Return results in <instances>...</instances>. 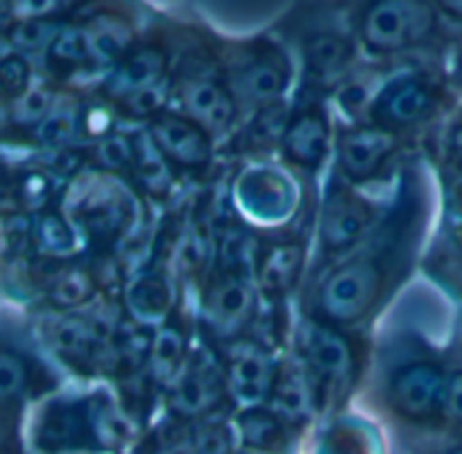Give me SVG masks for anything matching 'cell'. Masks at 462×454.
I'll list each match as a JSON object with an SVG mask.
<instances>
[{"label": "cell", "mask_w": 462, "mask_h": 454, "mask_svg": "<svg viewBox=\"0 0 462 454\" xmlns=\"http://www.w3.org/2000/svg\"><path fill=\"white\" fill-rule=\"evenodd\" d=\"M302 69V93L332 96L359 69V42L337 0H302L278 25Z\"/></svg>", "instance_id": "cell-1"}, {"label": "cell", "mask_w": 462, "mask_h": 454, "mask_svg": "<svg viewBox=\"0 0 462 454\" xmlns=\"http://www.w3.org/2000/svg\"><path fill=\"white\" fill-rule=\"evenodd\" d=\"M362 55L375 63H405L446 42V20L432 0H337Z\"/></svg>", "instance_id": "cell-2"}, {"label": "cell", "mask_w": 462, "mask_h": 454, "mask_svg": "<svg viewBox=\"0 0 462 454\" xmlns=\"http://www.w3.org/2000/svg\"><path fill=\"white\" fill-rule=\"evenodd\" d=\"M215 50L243 115L286 104L297 79V58L281 36L256 33L245 39L215 36Z\"/></svg>", "instance_id": "cell-3"}, {"label": "cell", "mask_w": 462, "mask_h": 454, "mask_svg": "<svg viewBox=\"0 0 462 454\" xmlns=\"http://www.w3.org/2000/svg\"><path fill=\"white\" fill-rule=\"evenodd\" d=\"M171 109L199 123L212 139L235 136L243 123V109L231 93L212 33L207 39H190L177 55L171 77Z\"/></svg>", "instance_id": "cell-4"}, {"label": "cell", "mask_w": 462, "mask_h": 454, "mask_svg": "<svg viewBox=\"0 0 462 454\" xmlns=\"http://www.w3.org/2000/svg\"><path fill=\"white\" fill-rule=\"evenodd\" d=\"M448 79L427 60H405L389 74L381 71L362 123L402 134L440 115L446 107Z\"/></svg>", "instance_id": "cell-5"}, {"label": "cell", "mask_w": 462, "mask_h": 454, "mask_svg": "<svg viewBox=\"0 0 462 454\" xmlns=\"http://www.w3.org/2000/svg\"><path fill=\"white\" fill-rule=\"evenodd\" d=\"M335 136L324 96L302 93V101L289 112L278 147L289 166L300 171H319L335 153Z\"/></svg>", "instance_id": "cell-6"}, {"label": "cell", "mask_w": 462, "mask_h": 454, "mask_svg": "<svg viewBox=\"0 0 462 454\" xmlns=\"http://www.w3.org/2000/svg\"><path fill=\"white\" fill-rule=\"evenodd\" d=\"M147 139L161 158L180 171H204L212 163V136L177 109H163L147 120Z\"/></svg>", "instance_id": "cell-7"}, {"label": "cell", "mask_w": 462, "mask_h": 454, "mask_svg": "<svg viewBox=\"0 0 462 454\" xmlns=\"http://www.w3.org/2000/svg\"><path fill=\"white\" fill-rule=\"evenodd\" d=\"M400 134L373 123H351L335 136V166L346 182H365L375 177L397 153Z\"/></svg>", "instance_id": "cell-8"}, {"label": "cell", "mask_w": 462, "mask_h": 454, "mask_svg": "<svg viewBox=\"0 0 462 454\" xmlns=\"http://www.w3.org/2000/svg\"><path fill=\"white\" fill-rule=\"evenodd\" d=\"M375 220V204L348 185H332L321 212V246L329 254H343L362 243Z\"/></svg>", "instance_id": "cell-9"}, {"label": "cell", "mask_w": 462, "mask_h": 454, "mask_svg": "<svg viewBox=\"0 0 462 454\" xmlns=\"http://www.w3.org/2000/svg\"><path fill=\"white\" fill-rule=\"evenodd\" d=\"M209 327L220 335H237L254 313V289L240 267H228L212 278L204 294Z\"/></svg>", "instance_id": "cell-10"}, {"label": "cell", "mask_w": 462, "mask_h": 454, "mask_svg": "<svg viewBox=\"0 0 462 454\" xmlns=\"http://www.w3.org/2000/svg\"><path fill=\"white\" fill-rule=\"evenodd\" d=\"M88 47H90V60L93 69H115L117 60L134 47L139 39L136 23L120 12V9H96L85 20H79Z\"/></svg>", "instance_id": "cell-11"}, {"label": "cell", "mask_w": 462, "mask_h": 454, "mask_svg": "<svg viewBox=\"0 0 462 454\" xmlns=\"http://www.w3.org/2000/svg\"><path fill=\"white\" fill-rule=\"evenodd\" d=\"M446 384L435 365H405L392 375V403L400 413L424 419L443 405Z\"/></svg>", "instance_id": "cell-12"}, {"label": "cell", "mask_w": 462, "mask_h": 454, "mask_svg": "<svg viewBox=\"0 0 462 454\" xmlns=\"http://www.w3.org/2000/svg\"><path fill=\"white\" fill-rule=\"evenodd\" d=\"M237 199L240 207H245L259 220H278L283 218V209L291 207V185L289 177L281 174V169L259 166L251 169L237 182Z\"/></svg>", "instance_id": "cell-13"}, {"label": "cell", "mask_w": 462, "mask_h": 454, "mask_svg": "<svg viewBox=\"0 0 462 454\" xmlns=\"http://www.w3.org/2000/svg\"><path fill=\"white\" fill-rule=\"evenodd\" d=\"M305 354L308 365L327 381H340L351 370V343L329 321H310L305 327Z\"/></svg>", "instance_id": "cell-14"}, {"label": "cell", "mask_w": 462, "mask_h": 454, "mask_svg": "<svg viewBox=\"0 0 462 454\" xmlns=\"http://www.w3.org/2000/svg\"><path fill=\"white\" fill-rule=\"evenodd\" d=\"M305 267V246L300 240H278L262 248L256 262V278L264 294L283 297L297 286Z\"/></svg>", "instance_id": "cell-15"}, {"label": "cell", "mask_w": 462, "mask_h": 454, "mask_svg": "<svg viewBox=\"0 0 462 454\" xmlns=\"http://www.w3.org/2000/svg\"><path fill=\"white\" fill-rule=\"evenodd\" d=\"M226 381L237 397L245 403L262 400L273 389L267 354L256 343H235V351L226 365Z\"/></svg>", "instance_id": "cell-16"}, {"label": "cell", "mask_w": 462, "mask_h": 454, "mask_svg": "<svg viewBox=\"0 0 462 454\" xmlns=\"http://www.w3.org/2000/svg\"><path fill=\"white\" fill-rule=\"evenodd\" d=\"M44 60L55 74H74L79 69H93L90 47H88V39H85L79 20H63L60 23L50 50L44 52Z\"/></svg>", "instance_id": "cell-17"}, {"label": "cell", "mask_w": 462, "mask_h": 454, "mask_svg": "<svg viewBox=\"0 0 462 454\" xmlns=\"http://www.w3.org/2000/svg\"><path fill=\"white\" fill-rule=\"evenodd\" d=\"M82 117H85V107L77 98L58 96L52 109H50V115L33 128V136L39 139L42 147L63 150L82 131Z\"/></svg>", "instance_id": "cell-18"}, {"label": "cell", "mask_w": 462, "mask_h": 454, "mask_svg": "<svg viewBox=\"0 0 462 454\" xmlns=\"http://www.w3.org/2000/svg\"><path fill=\"white\" fill-rule=\"evenodd\" d=\"M220 386H223L220 373H215L212 367H207V365L190 367L177 381L174 405L185 413H201L215 403V397L220 394Z\"/></svg>", "instance_id": "cell-19"}, {"label": "cell", "mask_w": 462, "mask_h": 454, "mask_svg": "<svg viewBox=\"0 0 462 454\" xmlns=\"http://www.w3.org/2000/svg\"><path fill=\"white\" fill-rule=\"evenodd\" d=\"M273 413L283 422H302L310 413V386L302 373L286 367L273 378Z\"/></svg>", "instance_id": "cell-20"}, {"label": "cell", "mask_w": 462, "mask_h": 454, "mask_svg": "<svg viewBox=\"0 0 462 454\" xmlns=\"http://www.w3.org/2000/svg\"><path fill=\"white\" fill-rule=\"evenodd\" d=\"M60 23L58 20H14L9 28V44L12 50L23 55H42L50 50Z\"/></svg>", "instance_id": "cell-21"}, {"label": "cell", "mask_w": 462, "mask_h": 454, "mask_svg": "<svg viewBox=\"0 0 462 454\" xmlns=\"http://www.w3.org/2000/svg\"><path fill=\"white\" fill-rule=\"evenodd\" d=\"M185 354V338L174 327H161L150 346V365L158 378H174Z\"/></svg>", "instance_id": "cell-22"}, {"label": "cell", "mask_w": 462, "mask_h": 454, "mask_svg": "<svg viewBox=\"0 0 462 454\" xmlns=\"http://www.w3.org/2000/svg\"><path fill=\"white\" fill-rule=\"evenodd\" d=\"M33 235H36L42 254H50V256H69L77 248L74 232L69 229V223L58 212H42Z\"/></svg>", "instance_id": "cell-23"}, {"label": "cell", "mask_w": 462, "mask_h": 454, "mask_svg": "<svg viewBox=\"0 0 462 454\" xmlns=\"http://www.w3.org/2000/svg\"><path fill=\"white\" fill-rule=\"evenodd\" d=\"M243 435L251 446L256 449H264V451H273L275 446L283 443V419L273 411H248L243 419Z\"/></svg>", "instance_id": "cell-24"}, {"label": "cell", "mask_w": 462, "mask_h": 454, "mask_svg": "<svg viewBox=\"0 0 462 454\" xmlns=\"http://www.w3.org/2000/svg\"><path fill=\"white\" fill-rule=\"evenodd\" d=\"M93 297H96V283L79 267L63 270L52 283V302L60 308H79V305L90 302Z\"/></svg>", "instance_id": "cell-25"}, {"label": "cell", "mask_w": 462, "mask_h": 454, "mask_svg": "<svg viewBox=\"0 0 462 454\" xmlns=\"http://www.w3.org/2000/svg\"><path fill=\"white\" fill-rule=\"evenodd\" d=\"M31 88H33V66L28 55L17 50L0 55V93L9 101H17Z\"/></svg>", "instance_id": "cell-26"}, {"label": "cell", "mask_w": 462, "mask_h": 454, "mask_svg": "<svg viewBox=\"0 0 462 454\" xmlns=\"http://www.w3.org/2000/svg\"><path fill=\"white\" fill-rule=\"evenodd\" d=\"M55 98H58V93H52L50 88L33 85L17 101H12V120L23 128H36L50 115Z\"/></svg>", "instance_id": "cell-27"}, {"label": "cell", "mask_w": 462, "mask_h": 454, "mask_svg": "<svg viewBox=\"0 0 462 454\" xmlns=\"http://www.w3.org/2000/svg\"><path fill=\"white\" fill-rule=\"evenodd\" d=\"M93 343H96V329H93V324H90L88 319H74V316H69V319L58 321L55 329H52V346H55L60 354L77 357V354L90 351Z\"/></svg>", "instance_id": "cell-28"}, {"label": "cell", "mask_w": 462, "mask_h": 454, "mask_svg": "<svg viewBox=\"0 0 462 454\" xmlns=\"http://www.w3.org/2000/svg\"><path fill=\"white\" fill-rule=\"evenodd\" d=\"M96 161L104 171H123L134 169L136 163V142L125 134H106L96 144Z\"/></svg>", "instance_id": "cell-29"}, {"label": "cell", "mask_w": 462, "mask_h": 454, "mask_svg": "<svg viewBox=\"0 0 462 454\" xmlns=\"http://www.w3.org/2000/svg\"><path fill=\"white\" fill-rule=\"evenodd\" d=\"M131 308L142 319H155L163 316L169 308V289L161 278H142L136 289H131Z\"/></svg>", "instance_id": "cell-30"}, {"label": "cell", "mask_w": 462, "mask_h": 454, "mask_svg": "<svg viewBox=\"0 0 462 454\" xmlns=\"http://www.w3.org/2000/svg\"><path fill=\"white\" fill-rule=\"evenodd\" d=\"M193 449H196V454H228L231 435L223 424H207L196 432Z\"/></svg>", "instance_id": "cell-31"}, {"label": "cell", "mask_w": 462, "mask_h": 454, "mask_svg": "<svg viewBox=\"0 0 462 454\" xmlns=\"http://www.w3.org/2000/svg\"><path fill=\"white\" fill-rule=\"evenodd\" d=\"M25 386V367L17 357L0 354V400L17 394Z\"/></svg>", "instance_id": "cell-32"}, {"label": "cell", "mask_w": 462, "mask_h": 454, "mask_svg": "<svg viewBox=\"0 0 462 454\" xmlns=\"http://www.w3.org/2000/svg\"><path fill=\"white\" fill-rule=\"evenodd\" d=\"M443 144H446V153L457 163H462V107H457V112L448 117L446 134H443Z\"/></svg>", "instance_id": "cell-33"}, {"label": "cell", "mask_w": 462, "mask_h": 454, "mask_svg": "<svg viewBox=\"0 0 462 454\" xmlns=\"http://www.w3.org/2000/svg\"><path fill=\"white\" fill-rule=\"evenodd\" d=\"M443 411H446V416H451L454 422H462V373L454 375V378L446 384Z\"/></svg>", "instance_id": "cell-34"}, {"label": "cell", "mask_w": 462, "mask_h": 454, "mask_svg": "<svg viewBox=\"0 0 462 454\" xmlns=\"http://www.w3.org/2000/svg\"><path fill=\"white\" fill-rule=\"evenodd\" d=\"M432 4L446 20V25L462 28V0H432Z\"/></svg>", "instance_id": "cell-35"}, {"label": "cell", "mask_w": 462, "mask_h": 454, "mask_svg": "<svg viewBox=\"0 0 462 454\" xmlns=\"http://www.w3.org/2000/svg\"><path fill=\"white\" fill-rule=\"evenodd\" d=\"M4 443H6V424L0 422V449H4Z\"/></svg>", "instance_id": "cell-36"}, {"label": "cell", "mask_w": 462, "mask_h": 454, "mask_svg": "<svg viewBox=\"0 0 462 454\" xmlns=\"http://www.w3.org/2000/svg\"><path fill=\"white\" fill-rule=\"evenodd\" d=\"M451 454H462V449H457V451H451Z\"/></svg>", "instance_id": "cell-37"}]
</instances>
